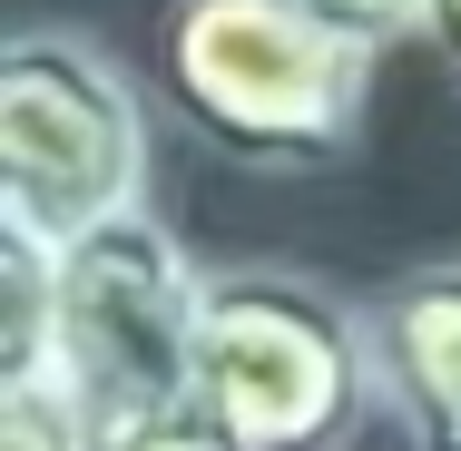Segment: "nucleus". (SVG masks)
Returning <instances> with one entry per match:
<instances>
[{"label":"nucleus","mask_w":461,"mask_h":451,"mask_svg":"<svg viewBox=\"0 0 461 451\" xmlns=\"http://www.w3.org/2000/svg\"><path fill=\"white\" fill-rule=\"evenodd\" d=\"M196 412L226 432V451H344L383 412L364 304L294 266L206 275Z\"/></svg>","instance_id":"nucleus-2"},{"label":"nucleus","mask_w":461,"mask_h":451,"mask_svg":"<svg viewBox=\"0 0 461 451\" xmlns=\"http://www.w3.org/2000/svg\"><path fill=\"white\" fill-rule=\"evenodd\" d=\"M383 40L304 0H177L158 30V98L266 177H324L364 148Z\"/></svg>","instance_id":"nucleus-1"},{"label":"nucleus","mask_w":461,"mask_h":451,"mask_svg":"<svg viewBox=\"0 0 461 451\" xmlns=\"http://www.w3.org/2000/svg\"><path fill=\"white\" fill-rule=\"evenodd\" d=\"M59 373L98 412V432L158 422L196 402V314H206V275L186 266L177 226L158 206L118 216L79 236L59 266Z\"/></svg>","instance_id":"nucleus-4"},{"label":"nucleus","mask_w":461,"mask_h":451,"mask_svg":"<svg viewBox=\"0 0 461 451\" xmlns=\"http://www.w3.org/2000/svg\"><path fill=\"white\" fill-rule=\"evenodd\" d=\"M148 206V89L89 30L0 40V246L69 256Z\"/></svg>","instance_id":"nucleus-3"},{"label":"nucleus","mask_w":461,"mask_h":451,"mask_svg":"<svg viewBox=\"0 0 461 451\" xmlns=\"http://www.w3.org/2000/svg\"><path fill=\"white\" fill-rule=\"evenodd\" d=\"M304 10H324V20H344V30H364V40H422V0H304Z\"/></svg>","instance_id":"nucleus-8"},{"label":"nucleus","mask_w":461,"mask_h":451,"mask_svg":"<svg viewBox=\"0 0 461 451\" xmlns=\"http://www.w3.org/2000/svg\"><path fill=\"white\" fill-rule=\"evenodd\" d=\"M373 373H383V422L402 451H461V256L402 266L364 304Z\"/></svg>","instance_id":"nucleus-5"},{"label":"nucleus","mask_w":461,"mask_h":451,"mask_svg":"<svg viewBox=\"0 0 461 451\" xmlns=\"http://www.w3.org/2000/svg\"><path fill=\"white\" fill-rule=\"evenodd\" d=\"M422 40H432V59L452 69V89H461V0H422Z\"/></svg>","instance_id":"nucleus-9"},{"label":"nucleus","mask_w":461,"mask_h":451,"mask_svg":"<svg viewBox=\"0 0 461 451\" xmlns=\"http://www.w3.org/2000/svg\"><path fill=\"white\" fill-rule=\"evenodd\" d=\"M98 451H226V432L186 402V412H158V422H128V432H108Z\"/></svg>","instance_id":"nucleus-7"},{"label":"nucleus","mask_w":461,"mask_h":451,"mask_svg":"<svg viewBox=\"0 0 461 451\" xmlns=\"http://www.w3.org/2000/svg\"><path fill=\"white\" fill-rule=\"evenodd\" d=\"M98 412L69 392L59 363L40 373H0V451H98Z\"/></svg>","instance_id":"nucleus-6"}]
</instances>
